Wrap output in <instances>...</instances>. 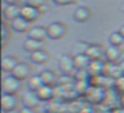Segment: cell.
Segmentation results:
<instances>
[{
  "mask_svg": "<svg viewBox=\"0 0 124 113\" xmlns=\"http://www.w3.org/2000/svg\"><path fill=\"white\" fill-rule=\"evenodd\" d=\"M23 88V81L16 78L14 75L3 77L1 81V92L6 94H17Z\"/></svg>",
  "mask_w": 124,
  "mask_h": 113,
  "instance_id": "6da1fadb",
  "label": "cell"
},
{
  "mask_svg": "<svg viewBox=\"0 0 124 113\" xmlns=\"http://www.w3.org/2000/svg\"><path fill=\"white\" fill-rule=\"evenodd\" d=\"M68 32V25L63 21H52L47 25V35L51 40H60Z\"/></svg>",
  "mask_w": 124,
  "mask_h": 113,
  "instance_id": "7a4b0ae2",
  "label": "cell"
},
{
  "mask_svg": "<svg viewBox=\"0 0 124 113\" xmlns=\"http://www.w3.org/2000/svg\"><path fill=\"white\" fill-rule=\"evenodd\" d=\"M22 99L17 97V94H1V113L15 112L19 108Z\"/></svg>",
  "mask_w": 124,
  "mask_h": 113,
  "instance_id": "3957f363",
  "label": "cell"
},
{
  "mask_svg": "<svg viewBox=\"0 0 124 113\" xmlns=\"http://www.w3.org/2000/svg\"><path fill=\"white\" fill-rule=\"evenodd\" d=\"M57 65H59V71L62 72V75L73 76V73L76 72L73 56H71V55H62L60 59H59Z\"/></svg>",
  "mask_w": 124,
  "mask_h": 113,
  "instance_id": "277c9868",
  "label": "cell"
},
{
  "mask_svg": "<svg viewBox=\"0 0 124 113\" xmlns=\"http://www.w3.org/2000/svg\"><path fill=\"white\" fill-rule=\"evenodd\" d=\"M11 75H14L16 78H19V80H22V81H27L31 76H33V68L30 63L20 61L19 65L15 68Z\"/></svg>",
  "mask_w": 124,
  "mask_h": 113,
  "instance_id": "5b68a950",
  "label": "cell"
},
{
  "mask_svg": "<svg viewBox=\"0 0 124 113\" xmlns=\"http://www.w3.org/2000/svg\"><path fill=\"white\" fill-rule=\"evenodd\" d=\"M84 53L91 60H105V48L100 44H88Z\"/></svg>",
  "mask_w": 124,
  "mask_h": 113,
  "instance_id": "8992f818",
  "label": "cell"
},
{
  "mask_svg": "<svg viewBox=\"0 0 124 113\" xmlns=\"http://www.w3.org/2000/svg\"><path fill=\"white\" fill-rule=\"evenodd\" d=\"M22 16V6H12V4H3V20L11 23L12 20Z\"/></svg>",
  "mask_w": 124,
  "mask_h": 113,
  "instance_id": "52a82bcc",
  "label": "cell"
},
{
  "mask_svg": "<svg viewBox=\"0 0 124 113\" xmlns=\"http://www.w3.org/2000/svg\"><path fill=\"white\" fill-rule=\"evenodd\" d=\"M91 17H92V11L89 7H85V6L76 7L72 14V19L76 23H87V21H89Z\"/></svg>",
  "mask_w": 124,
  "mask_h": 113,
  "instance_id": "ba28073f",
  "label": "cell"
},
{
  "mask_svg": "<svg viewBox=\"0 0 124 113\" xmlns=\"http://www.w3.org/2000/svg\"><path fill=\"white\" fill-rule=\"evenodd\" d=\"M9 25H11L12 31H14V32H17V33H28V31L32 28L31 21L25 20L24 17H22V16L15 19V20H12V21L9 23Z\"/></svg>",
  "mask_w": 124,
  "mask_h": 113,
  "instance_id": "9c48e42d",
  "label": "cell"
},
{
  "mask_svg": "<svg viewBox=\"0 0 124 113\" xmlns=\"http://www.w3.org/2000/svg\"><path fill=\"white\" fill-rule=\"evenodd\" d=\"M41 12L39 8H35V7L30 6V4H23L22 6V17H24L25 20H28V21H35V20H38L39 17H40Z\"/></svg>",
  "mask_w": 124,
  "mask_h": 113,
  "instance_id": "30bf717a",
  "label": "cell"
},
{
  "mask_svg": "<svg viewBox=\"0 0 124 113\" xmlns=\"http://www.w3.org/2000/svg\"><path fill=\"white\" fill-rule=\"evenodd\" d=\"M105 63L107 60H91L87 67L89 75L91 76H101L104 75V71H105Z\"/></svg>",
  "mask_w": 124,
  "mask_h": 113,
  "instance_id": "8fae6325",
  "label": "cell"
},
{
  "mask_svg": "<svg viewBox=\"0 0 124 113\" xmlns=\"http://www.w3.org/2000/svg\"><path fill=\"white\" fill-rule=\"evenodd\" d=\"M121 55H123V51H121V47L117 45H108L105 48V60L111 63H117L119 60L121 59Z\"/></svg>",
  "mask_w": 124,
  "mask_h": 113,
  "instance_id": "7c38bea8",
  "label": "cell"
},
{
  "mask_svg": "<svg viewBox=\"0 0 124 113\" xmlns=\"http://www.w3.org/2000/svg\"><path fill=\"white\" fill-rule=\"evenodd\" d=\"M19 63L20 61L16 56H3V59H1V71L4 73L6 72L12 73L15 68L19 65Z\"/></svg>",
  "mask_w": 124,
  "mask_h": 113,
  "instance_id": "4fadbf2b",
  "label": "cell"
},
{
  "mask_svg": "<svg viewBox=\"0 0 124 113\" xmlns=\"http://www.w3.org/2000/svg\"><path fill=\"white\" fill-rule=\"evenodd\" d=\"M49 52L46 51V49H39L36 52H32L30 55V61L32 64H46L47 61L49 60Z\"/></svg>",
  "mask_w": 124,
  "mask_h": 113,
  "instance_id": "5bb4252c",
  "label": "cell"
},
{
  "mask_svg": "<svg viewBox=\"0 0 124 113\" xmlns=\"http://www.w3.org/2000/svg\"><path fill=\"white\" fill-rule=\"evenodd\" d=\"M44 44H46L44 41L27 37L24 41H23V49H24L25 52L32 53V52H36V51H39V49H43L44 48Z\"/></svg>",
  "mask_w": 124,
  "mask_h": 113,
  "instance_id": "9a60e30c",
  "label": "cell"
},
{
  "mask_svg": "<svg viewBox=\"0 0 124 113\" xmlns=\"http://www.w3.org/2000/svg\"><path fill=\"white\" fill-rule=\"evenodd\" d=\"M40 102H41V100L39 99L36 92L30 91L28 93H25L24 96L22 97V104L24 105V106H30V108H33V109H35L36 106H39Z\"/></svg>",
  "mask_w": 124,
  "mask_h": 113,
  "instance_id": "2e32d148",
  "label": "cell"
},
{
  "mask_svg": "<svg viewBox=\"0 0 124 113\" xmlns=\"http://www.w3.org/2000/svg\"><path fill=\"white\" fill-rule=\"evenodd\" d=\"M27 37L30 39H35V40H40L44 41L48 35H47V27H40V25H36V27H32L27 33Z\"/></svg>",
  "mask_w": 124,
  "mask_h": 113,
  "instance_id": "e0dca14e",
  "label": "cell"
},
{
  "mask_svg": "<svg viewBox=\"0 0 124 113\" xmlns=\"http://www.w3.org/2000/svg\"><path fill=\"white\" fill-rule=\"evenodd\" d=\"M40 77L43 80L44 85H57V80H59V76L55 71L52 69H44L43 72H40Z\"/></svg>",
  "mask_w": 124,
  "mask_h": 113,
  "instance_id": "ac0fdd59",
  "label": "cell"
},
{
  "mask_svg": "<svg viewBox=\"0 0 124 113\" xmlns=\"http://www.w3.org/2000/svg\"><path fill=\"white\" fill-rule=\"evenodd\" d=\"M25 85H27V88L30 89L31 92H38L39 89L44 85V83H43V80H41L40 75H33L25 81Z\"/></svg>",
  "mask_w": 124,
  "mask_h": 113,
  "instance_id": "d6986e66",
  "label": "cell"
},
{
  "mask_svg": "<svg viewBox=\"0 0 124 113\" xmlns=\"http://www.w3.org/2000/svg\"><path fill=\"white\" fill-rule=\"evenodd\" d=\"M36 93L41 101H49L55 96V89L52 85H43Z\"/></svg>",
  "mask_w": 124,
  "mask_h": 113,
  "instance_id": "ffe728a7",
  "label": "cell"
},
{
  "mask_svg": "<svg viewBox=\"0 0 124 113\" xmlns=\"http://www.w3.org/2000/svg\"><path fill=\"white\" fill-rule=\"evenodd\" d=\"M73 61H75L76 69H87L91 59L85 53H76V55H73Z\"/></svg>",
  "mask_w": 124,
  "mask_h": 113,
  "instance_id": "44dd1931",
  "label": "cell"
},
{
  "mask_svg": "<svg viewBox=\"0 0 124 113\" xmlns=\"http://www.w3.org/2000/svg\"><path fill=\"white\" fill-rule=\"evenodd\" d=\"M11 31H12L11 25H9L6 20H3V23H1V39H3L1 47H3V48L7 45V41H8V39L11 37Z\"/></svg>",
  "mask_w": 124,
  "mask_h": 113,
  "instance_id": "7402d4cb",
  "label": "cell"
},
{
  "mask_svg": "<svg viewBox=\"0 0 124 113\" xmlns=\"http://www.w3.org/2000/svg\"><path fill=\"white\" fill-rule=\"evenodd\" d=\"M108 43H109V45L121 47L124 44V37L119 31H115V32H112L109 36H108Z\"/></svg>",
  "mask_w": 124,
  "mask_h": 113,
  "instance_id": "603a6c76",
  "label": "cell"
},
{
  "mask_svg": "<svg viewBox=\"0 0 124 113\" xmlns=\"http://www.w3.org/2000/svg\"><path fill=\"white\" fill-rule=\"evenodd\" d=\"M88 76H91V75H89V72H88V69H76V72L73 73V78H76V81L87 80Z\"/></svg>",
  "mask_w": 124,
  "mask_h": 113,
  "instance_id": "cb8c5ba5",
  "label": "cell"
},
{
  "mask_svg": "<svg viewBox=\"0 0 124 113\" xmlns=\"http://www.w3.org/2000/svg\"><path fill=\"white\" fill-rule=\"evenodd\" d=\"M25 3L30 4V6H32V7H35V8L40 9L43 6H46V4H47V0H27Z\"/></svg>",
  "mask_w": 124,
  "mask_h": 113,
  "instance_id": "d4e9b609",
  "label": "cell"
},
{
  "mask_svg": "<svg viewBox=\"0 0 124 113\" xmlns=\"http://www.w3.org/2000/svg\"><path fill=\"white\" fill-rule=\"evenodd\" d=\"M52 1L56 6H72V4L78 3L79 0H52Z\"/></svg>",
  "mask_w": 124,
  "mask_h": 113,
  "instance_id": "484cf974",
  "label": "cell"
},
{
  "mask_svg": "<svg viewBox=\"0 0 124 113\" xmlns=\"http://www.w3.org/2000/svg\"><path fill=\"white\" fill-rule=\"evenodd\" d=\"M115 85H116V88H117L120 92H124V76H121L120 78H117V80H116Z\"/></svg>",
  "mask_w": 124,
  "mask_h": 113,
  "instance_id": "4316f807",
  "label": "cell"
},
{
  "mask_svg": "<svg viewBox=\"0 0 124 113\" xmlns=\"http://www.w3.org/2000/svg\"><path fill=\"white\" fill-rule=\"evenodd\" d=\"M17 113H36L35 112V109L33 108H30V106H20L19 108V110H17Z\"/></svg>",
  "mask_w": 124,
  "mask_h": 113,
  "instance_id": "83f0119b",
  "label": "cell"
},
{
  "mask_svg": "<svg viewBox=\"0 0 124 113\" xmlns=\"http://www.w3.org/2000/svg\"><path fill=\"white\" fill-rule=\"evenodd\" d=\"M20 0H3V4H12V6H19Z\"/></svg>",
  "mask_w": 124,
  "mask_h": 113,
  "instance_id": "f1b7e54d",
  "label": "cell"
},
{
  "mask_svg": "<svg viewBox=\"0 0 124 113\" xmlns=\"http://www.w3.org/2000/svg\"><path fill=\"white\" fill-rule=\"evenodd\" d=\"M48 11H49V6H48V3H47L46 6H43V7L40 8V12H41V14H44V12H48Z\"/></svg>",
  "mask_w": 124,
  "mask_h": 113,
  "instance_id": "f546056e",
  "label": "cell"
},
{
  "mask_svg": "<svg viewBox=\"0 0 124 113\" xmlns=\"http://www.w3.org/2000/svg\"><path fill=\"white\" fill-rule=\"evenodd\" d=\"M117 64H119V67L121 68V71H123V73H124V60H121L120 63H117Z\"/></svg>",
  "mask_w": 124,
  "mask_h": 113,
  "instance_id": "4dcf8cb0",
  "label": "cell"
},
{
  "mask_svg": "<svg viewBox=\"0 0 124 113\" xmlns=\"http://www.w3.org/2000/svg\"><path fill=\"white\" fill-rule=\"evenodd\" d=\"M112 113H124V110H123V109H120V108H117V109H115Z\"/></svg>",
  "mask_w": 124,
  "mask_h": 113,
  "instance_id": "1f68e13d",
  "label": "cell"
},
{
  "mask_svg": "<svg viewBox=\"0 0 124 113\" xmlns=\"http://www.w3.org/2000/svg\"><path fill=\"white\" fill-rule=\"evenodd\" d=\"M119 32H120L121 35H123V37H124V25H121V27L119 28Z\"/></svg>",
  "mask_w": 124,
  "mask_h": 113,
  "instance_id": "d6a6232c",
  "label": "cell"
},
{
  "mask_svg": "<svg viewBox=\"0 0 124 113\" xmlns=\"http://www.w3.org/2000/svg\"><path fill=\"white\" fill-rule=\"evenodd\" d=\"M120 105H121V106H124V94L120 97Z\"/></svg>",
  "mask_w": 124,
  "mask_h": 113,
  "instance_id": "836d02e7",
  "label": "cell"
},
{
  "mask_svg": "<svg viewBox=\"0 0 124 113\" xmlns=\"http://www.w3.org/2000/svg\"><path fill=\"white\" fill-rule=\"evenodd\" d=\"M8 113H16V112H8Z\"/></svg>",
  "mask_w": 124,
  "mask_h": 113,
  "instance_id": "e575fe53",
  "label": "cell"
}]
</instances>
